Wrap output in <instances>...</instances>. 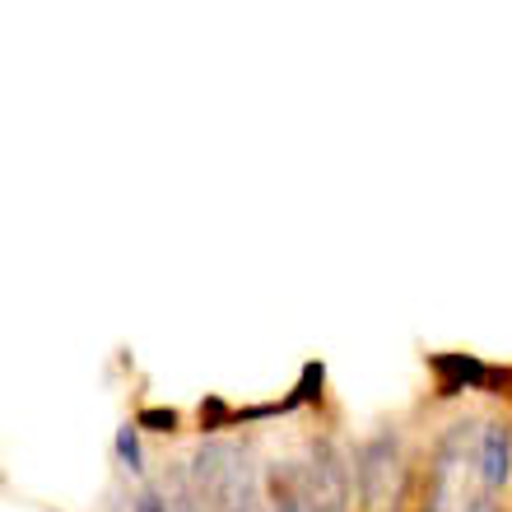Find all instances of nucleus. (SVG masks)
<instances>
[{
  "label": "nucleus",
  "mask_w": 512,
  "mask_h": 512,
  "mask_svg": "<svg viewBox=\"0 0 512 512\" xmlns=\"http://www.w3.org/2000/svg\"><path fill=\"white\" fill-rule=\"evenodd\" d=\"M182 485L210 512H270L266 475L256 466L252 447L233 438H205L182 461Z\"/></svg>",
  "instance_id": "f257e3e1"
},
{
  "label": "nucleus",
  "mask_w": 512,
  "mask_h": 512,
  "mask_svg": "<svg viewBox=\"0 0 512 512\" xmlns=\"http://www.w3.org/2000/svg\"><path fill=\"white\" fill-rule=\"evenodd\" d=\"M354 494L364 512H405L410 461L396 424H382L354 447Z\"/></svg>",
  "instance_id": "f03ea898"
},
{
  "label": "nucleus",
  "mask_w": 512,
  "mask_h": 512,
  "mask_svg": "<svg viewBox=\"0 0 512 512\" xmlns=\"http://www.w3.org/2000/svg\"><path fill=\"white\" fill-rule=\"evenodd\" d=\"M475 443H480V419L461 415L452 419L429 447V466H424V499L419 512H461L466 494V475H475Z\"/></svg>",
  "instance_id": "7ed1b4c3"
},
{
  "label": "nucleus",
  "mask_w": 512,
  "mask_h": 512,
  "mask_svg": "<svg viewBox=\"0 0 512 512\" xmlns=\"http://www.w3.org/2000/svg\"><path fill=\"white\" fill-rule=\"evenodd\" d=\"M298 475H303V489H308L312 512H350V475L354 466L345 461L331 438H312L308 457L298 461Z\"/></svg>",
  "instance_id": "20e7f679"
},
{
  "label": "nucleus",
  "mask_w": 512,
  "mask_h": 512,
  "mask_svg": "<svg viewBox=\"0 0 512 512\" xmlns=\"http://www.w3.org/2000/svg\"><path fill=\"white\" fill-rule=\"evenodd\" d=\"M512 480V424L508 419H480L475 443V489L503 494Z\"/></svg>",
  "instance_id": "39448f33"
},
{
  "label": "nucleus",
  "mask_w": 512,
  "mask_h": 512,
  "mask_svg": "<svg viewBox=\"0 0 512 512\" xmlns=\"http://www.w3.org/2000/svg\"><path fill=\"white\" fill-rule=\"evenodd\" d=\"M266 508L270 512H312L298 461H275L266 471Z\"/></svg>",
  "instance_id": "423d86ee"
},
{
  "label": "nucleus",
  "mask_w": 512,
  "mask_h": 512,
  "mask_svg": "<svg viewBox=\"0 0 512 512\" xmlns=\"http://www.w3.org/2000/svg\"><path fill=\"white\" fill-rule=\"evenodd\" d=\"M112 447H117V461H122V471L131 475V480H140V475H145V452H140V424H135V419H126L122 429H117Z\"/></svg>",
  "instance_id": "0eeeda50"
},
{
  "label": "nucleus",
  "mask_w": 512,
  "mask_h": 512,
  "mask_svg": "<svg viewBox=\"0 0 512 512\" xmlns=\"http://www.w3.org/2000/svg\"><path fill=\"white\" fill-rule=\"evenodd\" d=\"M131 512H173V494H168V489H159V485H145L131 499Z\"/></svg>",
  "instance_id": "6e6552de"
},
{
  "label": "nucleus",
  "mask_w": 512,
  "mask_h": 512,
  "mask_svg": "<svg viewBox=\"0 0 512 512\" xmlns=\"http://www.w3.org/2000/svg\"><path fill=\"white\" fill-rule=\"evenodd\" d=\"M461 512H508V508H503V499L485 494V489H471V499L461 503Z\"/></svg>",
  "instance_id": "1a4fd4ad"
},
{
  "label": "nucleus",
  "mask_w": 512,
  "mask_h": 512,
  "mask_svg": "<svg viewBox=\"0 0 512 512\" xmlns=\"http://www.w3.org/2000/svg\"><path fill=\"white\" fill-rule=\"evenodd\" d=\"M173 512H210V508H205V503L196 499L187 485H177V489H173Z\"/></svg>",
  "instance_id": "9d476101"
}]
</instances>
